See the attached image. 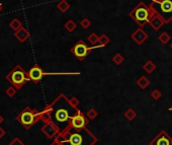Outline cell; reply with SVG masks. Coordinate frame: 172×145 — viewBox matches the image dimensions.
I'll use <instances>...</instances> for the list:
<instances>
[{
  "label": "cell",
  "instance_id": "603a6c76",
  "mask_svg": "<svg viewBox=\"0 0 172 145\" xmlns=\"http://www.w3.org/2000/svg\"><path fill=\"white\" fill-rule=\"evenodd\" d=\"M4 135H5V130L0 127V139H1V138L4 136Z\"/></svg>",
  "mask_w": 172,
  "mask_h": 145
},
{
  "label": "cell",
  "instance_id": "5b68a950",
  "mask_svg": "<svg viewBox=\"0 0 172 145\" xmlns=\"http://www.w3.org/2000/svg\"><path fill=\"white\" fill-rule=\"evenodd\" d=\"M150 8L163 18L165 24L172 20V0H152Z\"/></svg>",
  "mask_w": 172,
  "mask_h": 145
},
{
  "label": "cell",
  "instance_id": "ac0fdd59",
  "mask_svg": "<svg viewBox=\"0 0 172 145\" xmlns=\"http://www.w3.org/2000/svg\"><path fill=\"white\" fill-rule=\"evenodd\" d=\"M169 40H170V37L168 36L166 33H163L160 37H159V41H160L162 44H167V42Z\"/></svg>",
  "mask_w": 172,
  "mask_h": 145
},
{
  "label": "cell",
  "instance_id": "8992f818",
  "mask_svg": "<svg viewBox=\"0 0 172 145\" xmlns=\"http://www.w3.org/2000/svg\"><path fill=\"white\" fill-rule=\"evenodd\" d=\"M40 112L30 109V107H25L23 111H21L16 117V120L25 129H30L34 123L38 122V120H40Z\"/></svg>",
  "mask_w": 172,
  "mask_h": 145
},
{
  "label": "cell",
  "instance_id": "30bf717a",
  "mask_svg": "<svg viewBox=\"0 0 172 145\" xmlns=\"http://www.w3.org/2000/svg\"><path fill=\"white\" fill-rule=\"evenodd\" d=\"M149 24H151V27H153V29L159 30L165 24V21H164L163 18H162L158 13L154 12V14L152 15V17H151L150 21H149Z\"/></svg>",
  "mask_w": 172,
  "mask_h": 145
},
{
  "label": "cell",
  "instance_id": "7402d4cb",
  "mask_svg": "<svg viewBox=\"0 0 172 145\" xmlns=\"http://www.w3.org/2000/svg\"><path fill=\"white\" fill-rule=\"evenodd\" d=\"M99 41H100V42H102L103 45H106V44H107L108 42H109V39H108L107 37H106V36L103 34V36H101V38L99 39Z\"/></svg>",
  "mask_w": 172,
  "mask_h": 145
},
{
  "label": "cell",
  "instance_id": "277c9868",
  "mask_svg": "<svg viewBox=\"0 0 172 145\" xmlns=\"http://www.w3.org/2000/svg\"><path fill=\"white\" fill-rule=\"evenodd\" d=\"M6 80L8 81L11 85H13L16 89H20L24 86V84L30 81L27 72L20 65H16L9 73L6 75Z\"/></svg>",
  "mask_w": 172,
  "mask_h": 145
},
{
  "label": "cell",
  "instance_id": "9a60e30c",
  "mask_svg": "<svg viewBox=\"0 0 172 145\" xmlns=\"http://www.w3.org/2000/svg\"><path fill=\"white\" fill-rule=\"evenodd\" d=\"M57 8H58L60 11H62V12H66V11L70 8V5L65 1V0H62L61 2H59V3H58V5H57Z\"/></svg>",
  "mask_w": 172,
  "mask_h": 145
},
{
  "label": "cell",
  "instance_id": "8fae6325",
  "mask_svg": "<svg viewBox=\"0 0 172 145\" xmlns=\"http://www.w3.org/2000/svg\"><path fill=\"white\" fill-rule=\"evenodd\" d=\"M14 37L16 38L18 42L24 43L25 41H27L28 38L30 37V34L28 33V31L25 29V27H21L20 30H17V31H14Z\"/></svg>",
  "mask_w": 172,
  "mask_h": 145
},
{
  "label": "cell",
  "instance_id": "d4e9b609",
  "mask_svg": "<svg viewBox=\"0 0 172 145\" xmlns=\"http://www.w3.org/2000/svg\"><path fill=\"white\" fill-rule=\"evenodd\" d=\"M3 122V117L0 115V124H1V123Z\"/></svg>",
  "mask_w": 172,
  "mask_h": 145
},
{
  "label": "cell",
  "instance_id": "3957f363",
  "mask_svg": "<svg viewBox=\"0 0 172 145\" xmlns=\"http://www.w3.org/2000/svg\"><path fill=\"white\" fill-rule=\"evenodd\" d=\"M154 14V11L150 8V6H147L145 3H139L132 11L130 12V16L139 24L140 27H144L146 24L149 23Z\"/></svg>",
  "mask_w": 172,
  "mask_h": 145
},
{
  "label": "cell",
  "instance_id": "484cf974",
  "mask_svg": "<svg viewBox=\"0 0 172 145\" xmlns=\"http://www.w3.org/2000/svg\"><path fill=\"white\" fill-rule=\"evenodd\" d=\"M171 48H172V45H171Z\"/></svg>",
  "mask_w": 172,
  "mask_h": 145
},
{
  "label": "cell",
  "instance_id": "44dd1931",
  "mask_svg": "<svg viewBox=\"0 0 172 145\" xmlns=\"http://www.w3.org/2000/svg\"><path fill=\"white\" fill-rule=\"evenodd\" d=\"M81 26H82V27H84V29H87V27L90 26V21L85 18V20L81 21Z\"/></svg>",
  "mask_w": 172,
  "mask_h": 145
},
{
  "label": "cell",
  "instance_id": "7c38bea8",
  "mask_svg": "<svg viewBox=\"0 0 172 145\" xmlns=\"http://www.w3.org/2000/svg\"><path fill=\"white\" fill-rule=\"evenodd\" d=\"M152 145H171V140L165 133H161L158 137H156Z\"/></svg>",
  "mask_w": 172,
  "mask_h": 145
},
{
  "label": "cell",
  "instance_id": "4fadbf2b",
  "mask_svg": "<svg viewBox=\"0 0 172 145\" xmlns=\"http://www.w3.org/2000/svg\"><path fill=\"white\" fill-rule=\"evenodd\" d=\"M132 38H133V39L135 40L138 44H142L146 39H147L148 36H147V34H146L141 29H139V30H137V31H135V34H133Z\"/></svg>",
  "mask_w": 172,
  "mask_h": 145
},
{
  "label": "cell",
  "instance_id": "4316f807",
  "mask_svg": "<svg viewBox=\"0 0 172 145\" xmlns=\"http://www.w3.org/2000/svg\"><path fill=\"white\" fill-rule=\"evenodd\" d=\"M170 110H172V108H171V109H170Z\"/></svg>",
  "mask_w": 172,
  "mask_h": 145
},
{
  "label": "cell",
  "instance_id": "ba28073f",
  "mask_svg": "<svg viewBox=\"0 0 172 145\" xmlns=\"http://www.w3.org/2000/svg\"><path fill=\"white\" fill-rule=\"evenodd\" d=\"M45 74L46 73L42 70V68L38 65L33 66V67L30 69V71L27 72L28 78L30 79V81H33V82H34V83L40 82V81L42 80V78L44 77Z\"/></svg>",
  "mask_w": 172,
  "mask_h": 145
},
{
  "label": "cell",
  "instance_id": "9c48e42d",
  "mask_svg": "<svg viewBox=\"0 0 172 145\" xmlns=\"http://www.w3.org/2000/svg\"><path fill=\"white\" fill-rule=\"evenodd\" d=\"M85 124H86V120L84 118V116L80 114L79 112L71 120V126L74 129H83Z\"/></svg>",
  "mask_w": 172,
  "mask_h": 145
},
{
  "label": "cell",
  "instance_id": "d6986e66",
  "mask_svg": "<svg viewBox=\"0 0 172 145\" xmlns=\"http://www.w3.org/2000/svg\"><path fill=\"white\" fill-rule=\"evenodd\" d=\"M88 41H89V43L95 44L96 42H99V39H98L97 36L95 34H90V36L88 37Z\"/></svg>",
  "mask_w": 172,
  "mask_h": 145
},
{
  "label": "cell",
  "instance_id": "ffe728a7",
  "mask_svg": "<svg viewBox=\"0 0 172 145\" xmlns=\"http://www.w3.org/2000/svg\"><path fill=\"white\" fill-rule=\"evenodd\" d=\"M8 145H25V144L23 142H21L20 140V138H14V139L12 140Z\"/></svg>",
  "mask_w": 172,
  "mask_h": 145
},
{
  "label": "cell",
  "instance_id": "6da1fadb",
  "mask_svg": "<svg viewBox=\"0 0 172 145\" xmlns=\"http://www.w3.org/2000/svg\"><path fill=\"white\" fill-rule=\"evenodd\" d=\"M51 116V122L60 132L68 129L71 120L78 113V110L66 99L64 94H60L50 106L47 107Z\"/></svg>",
  "mask_w": 172,
  "mask_h": 145
},
{
  "label": "cell",
  "instance_id": "e0dca14e",
  "mask_svg": "<svg viewBox=\"0 0 172 145\" xmlns=\"http://www.w3.org/2000/svg\"><path fill=\"white\" fill-rule=\"evenodd\" d=\"M65 29L69 31H73L76 29V24L73 20H69L68 23L65 24Z\"/></svg>",
  "mask_w": 172,
  "mask_h": 145
},
{
  "label": "cell",
  "instance_id": "cb8c5ba5",
  "mask_svg": "<svg viewBox=\"0 0 172 145\" xmlns=\"http://www.w3.org/2000/svg\"><path fill=\"white\" fill-rule=\"evenodd\" d=\"M2 9H3V4L2 3H0V12L2 11Z\"/></svg>",
  "mask_w": 172,
  "mask_h": 145
},
{
  "label": "cell",
  "instance_id": "5bb4252c",
  "mask_svg": "<svg viewBox=\"0 0 172 145\" xmlns=\"http://www.w3.org/2000/svg\"><path fill=\"white\" fill-rule=\"evenodd\" d=\"M9 27H10V29H12L15 31L20 30V27H22V24H21L20 21L17 20V18H13V20L9 23Z\"/></svg>",
  "mask_w": 172,
  "mask_h": 145
},
{
  "label": "cell",
  "instance_id": "52a82bcc",
  "mask_svg": "<svg viewBox=\"0 0 172 145\" xmlns=\"http://www.w3.org/2000/svg\"><path fill=\"white\" fill-rule=\"evenodd\" d=\"M90 50H91V48H89V47L86 46V44L81 40V41H79V42L71 49V52L79 60H83L86 56H87V54L89 53Z\"/></svg>",
  "mask_w": 172,
  "mask_h": 145
},
{
  "label": "cell",
  "instance_id": "2e32d148",
  "mask_svg": "<svg viewBox=\"0 0 172 145\" xmlns=\"http://www.w3.org/2000/svg\"><path fill=\"white\" fill-rule=\"evenodd\" d=\"M16 92H17V89H16V88H15L13 85L9 86L7 89H6V91H5L6 96H9V97H13L15 94H16Z\"/></svg>",
  "mask_w": 172,
  "mask_h": 145
},
{
  "label": "cell",
  "instance_id": "7a4b0ae2",
  "mask_svg": "<svg viewBox=\"0 0 172 145\" xmlns=\"http://www.w3.org/2000/svg\"><path fill=\"white\" fill-rule=\"evenodd\" d=\"M95 138L85 129H71L61 140V145H92Z\"/></svg>",
  "mask_w": 172,
  "mask_h": 145
}]
</instances>
